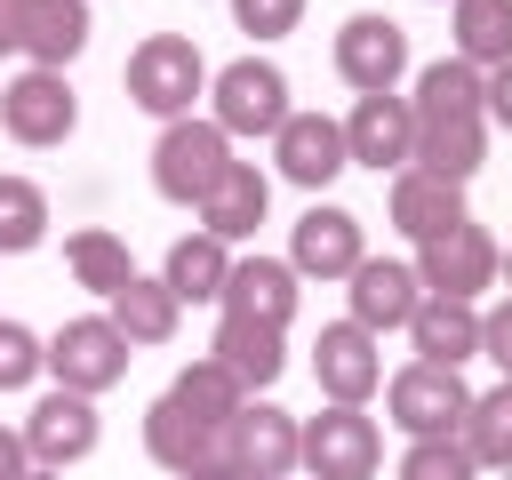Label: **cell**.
Instances as JSON below:
<instances>
[{
  "label": "cell",
  "instance_id": "1",
  "mask_svg": "<svg viewBox=\"0 0 512 480\" xmlns=\"http://www.w3.org/2000/svg\"><path fill=\"white\" fill-rule=\"evenodd\" d=\"M192 96H208V64L184 32H152V40L128 48V104L136 112H152L168 128V120L192 112Z\"/></svg>",
  "mask_w": 512,
  "mask_h": 480
},
{
  "label": "cell",
  "instance_id": "2",
  "mask_svg": "<svg viewBox=\"0 0 512 480\" xmlns=\"http://www.w3.org/2000/svg\"><path fill=\"white\" fill-rule=\"evenodd\" d=\"M224 168H232V136L216 128V120H168L160 128V144H152V184H160V200H176V208H200L216 184H224Z\"/></svg>",
  "mask_w": 512,
  "mask_h": 480
},
{
  "label": "cell",
  "instance_id": "3",
  "mask_svg": "<svg viewBox=\"0 0 512 480\" xmlns=\"http://www.w3.org/2000/svg\"><path fill=\"white\" fill-rule=\"evenodd\" d=\"M208 120L224 128V136H280V120H288V80H280V64H264V56H232L224 72H208Z\"/></svg>",
  "mask_w": 512,
  "mask_h": 480
},
{
  "label": "cell",
  "instance_id": "4",
  "mask_svg": "<svg viewBox=\"0 0 512 480\" xmlns=\"http://www.w3.org/2000/svg\"><path fill=\"white\" fill-rule=\"evenodd\" d=\"M128 336L112 328V312H80V320H64L56 336H48V368H56V384L64 392H112L120 376H128Z\"/></svg>",
  "mask_w": 512,
  "mask_h": 480
},
{
  "label": "cell",
  "instance_id": "5",
  "mask_svg": "<svg viewBox=\"0 0 512 480\" xmlns=\"http://www.w3.org/2000/svg\"><path fill=\"white\" fill-rule=\"evenodd\" d=\"M384 408H392V424H400L408 440H448V432L464 424L472 392H464V376H456V368L408 360V368H400V376L384 384Z\"/></svg>",
  "mask_w": 512,
  "mask_h": 480
},
{
  "label": "cell",
  "instance_id": "6",
  "mask_svg": "<svg viewBox=\"0 0 512 480\" xmlns=\"http://www.w3.org/2000/svg\"><path fill=\"white\" fill-rule=\"evenodd\" d=\"M224 464H240L248 480H288L296 464H304V424L288 416V408H272V400H248L232 424H224V448H216Z\"/></svg>",
  "mask_w": 512,
  "mask_h": 480
},
{
  "label": "cell",
  "instance_id": "7",
  "mask_svg": "<svg viewBox=\"0 0 512 480\" xmlns=\"http://www.w3.org/2000/svg\"><path fill=\"white\" fill-rule=\"evenodd\" d=\"M496 272H504V248H496L472 216H464L456 232H440V240L416 248V280H424V296H456V304H472Z\"/></svg>",
  "mask_w": 512,
  "mask_h": 480
},
{
  "label": "cell",
  "instance_id": "8",
  "mask_svg": "<svg viewBox=\"0 0 512 480\" xmlns=\"http://www.w3.org/2000/svg\"><path fill=\"white\" fill-rule=\"evenodd\" d=\"M72 120H80V96H72V80L48 72V64H32V72H16V80L0 88V128H8L16 144H64Z\"/></svg>",
  "mask_w": 512,
  "mask_h": 480
},
{
  "label": "cell",
  "instance_id": "9",
  "mask_svg": "<svg viewBox=\"0 0 512 480\" xmlns=\"http://www.w3.org/2000/svg\"><path fill=\"white\" fill-rule=\"evenodd\" d=\"M376 456H384V432H376V416H360V408H336V400H328V408L304 424V472H312V480H368Z\"/></svg>",
  "mask_w": 512,
  "mask_h": 480
},
{
  "label": "cell",
  "instance_id": "10",
  "mask_svg": "<svg viewBox=\"0 0 512 480\" xmlns=\"http://www.w3.org/2000/svg\"><path fill=\"white\" fill-rule=\"evenodd\" d=\"M16 432H24L32 464L64 472V464H80V456L96 448V432H104V424H96V400H88V392H64V384H56V392H40V400L24 408V424H16Z\"/></svg>",
  "mask_w": 512,
  "mask_h": 480
},
{
  "label": "cell",
  "instance_id": "11",
  "mask_svg": "<svg viewBox=\"0 0 512 480\" xmlns=\"http://www.w3.org/2000/svg\"><path fill=\"white\" fill-rule=\"evenodd\" d=\"M336 72H344V88H360V96H392L400 72H408V32H400L392 16H344V32H336Z\"/></svg>",
  "mask_w": 512,
  "mask_h": 480
},
{
  "label": "cell",
  "instance_id": "12",
  "mask_svg": "<svg viewBox=\"0 0 512 480\" xmlns=\"http://www.w3.org/2000/svg\"><path fill=\"white\" fill-rule=\"evenodd\" d=\"M344 152H352L360 168H376V176H384V168L400 176V168L416 160V104H408V96H360V104L344 112Z\"/></svg>",
  "mask_w": 512,
  "mask_h": 480
},
{
  "label": "cell",
  "instance_id": "13",
  "mask_svg": "<svg viewBox=\"0 0 512 480\" xmlns=\"http://www.w3.org/2000/svg\"><path fill=\"white\" fill-rule=\"evenodd\" d=\"M272 160H280V176L304 184V192L336 184V176L352 168V152H344V120H328V112H288L280 136H272Z\"/></svg>",
  "mask_w": 512,
  "mask_h": 480
},
{
  "label": "cell",
  "instance_id": "14",
  "mask_svg": "<svg viewBox=\"0 0 512 480\" xmlns=\"http://www.w3.org/2000/svg\"><path fill=\"white\" fill-rule=\"evenodd\" d=\"M360 256H368V248H360V216H352V208L312 200V208L296 216V232H288V264L312 272V280H352Z\"/></svg>",
  "mask_w": 512,
  "mask_h": 480
},
{
  "label": "cell",
  "instance_id": "15",
  "mask_svg": "<svg viewBox=\"0 0 512 480\" xmlns=\"http://www.w3.org/2000/svg\"><path fill=\"white\" fill-rule=\"evenodd\" d=\"M304 272L288 264V256H232V280H224V320H264V328H288L296 320V288Z\"/></svg>",
  "mask_w": 512,
  "mask_h": 480
},
{
  "label": "cell",
  "instance_id": "16",
  "mask_svg": "<svg viewBox=\"0 0 512 480\" xmlns=\"http://www.w3.org/2000/svg\"><path fill=\"white\" fill-rule=\"evenodd\" d=\"M312 376H320V392H328L336 408H360V400L384 384V352H376V336H368L360 320H336V328H320V344H312Z\"/></svg>",
  "mask_w": 512,
  "mask_h": 480
},
{
  "label": "cell",
  "instance_id": "17",
  "mask_svg": "<svg viewBox=\"0 0 512 480\" xmlns=\"http://www.w3.org/2000/svg\"><path fill=\"white\" fill-rule=\"evenodd\" d=\"M416 304H424V280H416V264L360 256V272H352V320H360L368 336H384V328H408V320H416Z\"/></svg>",
  "mask_w": 512,
  "mask_h": 480
},
{
  "label": "cell",
  "instance_id": "18",
  "mask_svg": "<svg viewBox=\"0 0 512 480\" xmlns=\"http://www.w3.org/2000/svg\"><path fill=\"white\" fill-rule=\"evenodd\" d=\"M224 448V424H208V416H192L184 400H152L144 408V456L152 464H168V472H192V464H208Z\"/></svg>",
  "mask_w": 512,
  "mask_h": 480
},
{
  "label": "cell",
  "instance_id": "19",
  "mask_svg": "<svg viewBox=\"0 0 512 480\" xmlns=\"http://www.w3.org/2000/svg\"><path fill=\"white\" fill-rule=\"evenodd\" d=\"M392 224H400L416 248L440 240V232H456V224H464V184L424 176V168H400V176H392Z\"/></svg>",
  "mask_w": 512,
  "mask_h": 480
},
{
  "label": "cell",
  "instance_id": "20",
  "mask_svg": "<svg viewBox=\"0 0 512 480\" xmlns=\"http://www.w3.org/2000/svg\"><path fill=\"white\" fill-rule=\"evenodd\" d=\"M264 208H272V176H264L256 160H232L224 184L200 200V232H216V240L232 248V240H248V232L264 224Z\"/></svg>",
  "mask_w": 512,
  "mask_h": 480
},
{
  "label": "cell",
  "instance_id": "21",
  "mask_svg": "<svg viewBox=\"0 0 512 480\" xmlns=\"http://www.w3.org/2000/svg\"><path fill=\"white\" fill-rule=\"evenodd\" d=\"M416 120H488V72L464 56H440L416 72Z\"/></svg>",
  "mask_w": 512,
  "mask_h": 480
},
{
  "label": "cell",
  "instance_id": "22",
  "mask_svg": "<svg viewBox=\"0 0 512 480\" xmlns=\"http://www.w3.org/2000/svg\"><path fill=\"white\" fill-rule=\"evenodd\" d=\"M408 344H416V360H432V368H464V360L480 352V312L456 304V296H424L416 320H408Z\"/></svg>",
  "mask_w": 512,
  "mask_h": 480
},
{
  "label": "cell",
  "instance_id": "23",
  "mask_svg": "<svg viewBox=\"0 0 512 480\" xmlns=\"http://www.w3.org/2000/svg\"><path fill=\"white\" fill-rule=\"evenodd\" d=\"M488 160V120H416V160L424 176H448V184H472Z\"/></svg>",
  "mask_w": 512,
  "mask_h": 480
},
{
  "label": "cell",
  "instance_id": "24",
  "mask_svg": "<svg viewBox=\"0 0 512 480\" xmlns=\"http://www.w3.org/2000/svg\"><path fill=\"white\" fill-rule=\"evenodd\" d=\"M208 352L248 384V400H256V392H272V384H280V368H288L280 328H264V320H216V344H208Z\"/></svg>",
  "mask_w": 512,
  "mask_h": 480
},
{
  "label": "cell",
  "instance_id": "25",
  "mask_svg": "<svg viewBox=\"0 0 512 480\" xmlns=\"http://www.w3.org/2000/svg\"><path fill=\"white\" fill-rule=\"evenodd\" d=\"M160 280L176 288V304H216V296H224V280H232V248H224L216 232H184V240L168 248Z\"/></svg>",
  "mask_w": 512,
  "mask_h": 480
},
{
  "label": "cell",
  "instance_id": "26",
  "mask_svg": "<svg viewBox=\"0 0 512 480\" xmlns=\"http://www.w3.org/2000/svg\"><path fill=\"white\" fill-rule=\"evenodd\" d=\"M88 48V0H24V56L64 72Z\"/></svg>",
  "mask_w": 512,
  "mask_h": 480
},
{
  "label": "cell",
  "instance_id": "27",
  "mask_svg": "<svg viewBox=\"0 0 512 480\" xmlns=\"http://www.w3.org/2000/svg\"><path fill=\"white\" fill-rule=\"evenodd\" d=\"M176 312H184V304H176V288H168L160 272H136V280L112 296V328H120L128 344H168V336H176Z\"/></svg>",
  "mask_w": 512,
  "mask_h": 480
},
{
  "label": "cell",
  "instance_id": "28",
  "mask_svg": "<svg viewBox=\"0 0 512 480\" xmlns=\"http://www.w3.org/2000/svg\"><path fill=\"white\" fill-rule=\"evenodd\" d=\"M448 32H456V56L464 64H480V72L512 64V0H456Z\"/></svg>",
  "mask_w": 512,
  "mask_h": 480
},
{
  "label": "cell",
  "instance_id": "29",
  "mask_svg": "<svg viewBox=\"0 0 512 480\" xmlns=\"http://www.w3.org/2000/svg\"><path fill=\"white\" fill-rule=\"evenodd\" d=\"M64 264H72V280H80V288H96L104 304H112V296L136 280V264H128V240H120V232H104V224L72 232V240H64Z\"/></svg>",
  "mask_w": 512,
  "mask_h": 480
},
{
  "label": "cell",
  "instance_id": "30",
  "mask_svg": "<svg viewBox=\"0 0 512 480\" xmlns=\"http://www.w3.org/2000/svg\"><path fill=\"white\" fill-rule=\"evenodd\" d=\"M456 440L472 448V464H480V472H512V384L472 392V408H464Z\"/></svg>",
  "mask_w": 512,
  "mask_h": 480
},
{
  "label": "cell",
  "instance_id": "31",
  "mask_svg": "<svg viewBox=\"0 0 512 480\" xmlns=\"http://www.w3.org/2000/svg\"><path fill=\"white\" fill-rule=\"evenodd\" d=\"M168 400H184L192 416H208V424H232L240 408H248V384L208 352V360H192V368H176V384H168Z\"/></svg>",
  "mask_w": 512,
  "mask_h": 480
},
{
  "label": "cell",
  "instance_id": "32",
  "mask_svg": "<svg viewBox=\"0 0 512 480\" xmlns=\"http://www.w3.org/2000/svg\"><path fill=\"white\" fill-rule=\"evenodd\" d=\"M48 240V192L32 176H0V256H24Z\"/></svg>",
  "mask_w": 512,
  "mask_h": 480
},
{
  "label": "cell",
  "instance_id": "33",
  "mask_svg": "<svg viewBox=\"0 0 512 480\" xmlns=\"http://www.w3.org/2000/svg\"><path fill=\"white\" fill-rule=\"evenodd\" d=\"M400 480H480V464H472V448L448 432V440H408Z\"/></svg>",
  "mask_w": 512,
  "mask_h": 480
},
{
  "label": "cell",
  "instance_id": "34",
  "mask_svg": "<svg viewBox=\"0 0 512 480\" xmlns=\"http://www.w3.org/2000/svg\"><path fill=\"white\" fill-rule=\"evenodd\" d=\"M40 368H48V344L24 320H0V392H24Z\"/></svg>",
  "mask_w": 512,
  "mask_h": 480
},
{
  "label": "cell",
  "instance_id": "35",
  "mask_svg": "<svg viewBox=\"0 0 512 480\" xmlns=\"http://www.w3.org/2000/svg\"><path fill=\"white\" fill-rule=\"evenodd\" d=\"M296 16H304V0H232V24H240V32H256V40L296 32Z\"/></svg>",
  "mask_w": 512,
  "mask_h": 480
},
{
  "label": "cell",
  "instance_id": "36",
  "mask_svg": "<svg viewBox=\"0 0 512 480\" xmlns=\"http://www.w3.org/2000/svg\"><path fill=\"white\" fill-rule=\"evenodd\" d=\"M480 352H488V360L504 368V384H512V296H504V304L480 320Z\"/></svg>",
  "mask_w": 512,
  "mask_h": 480
},
{
  "label": "cell",
  "instance_id": "37",
  "mask_svg": "<svg viewBox=\"0 0 512 480\" xmlns=\"http://www.w3.org/2000/svg\"><path fill=\"white\" fill-rule=\"evenodd\" d=\"M24 472H32V448H24V432L0 424V480H24Z\"/></svg>",
  "mask_w": 512,
  "mask_h": 480
},
{
  "label": "cell",
  "instance_id": "38",
  "mask_svg": "<svg viewBox=\"0 0 512 480\" xmlns=\"http://www.w3.org/2000/svg\"><path fill=\"white\" fill-rule=\"evenodd\" d=\"M488 120H496V128H512V64H496V72H488Z\"/></svg>",
  "mask_w": 512,
  "mask_h": 480
},
{
  "label": "cell",
  "instance_id": "39",
  "mask_svg": "<svg viewBox=\"0 0 512 480\" xmlns=\"http://www.w3.org/2000/svg\"><path fill=\"white\" fill-rule=\"evenodd\" d=\"M24 48V0H0V56Z\"/></svg>",
  "mask_w": 512,
  "mask_h": 480
},
{
  "label": "cell",
  "instance_id": "40",
  "mask_svg": "<svg viewBox=\"0 0 512 480\" xmlns=\"http://www.w3.org/2000/svg\"><path fill=\"white\" fill-rule=\"evenodd\" d=\"M176 480H248V472L224 464V456H208V464H192V472H176Z\"/></svg>",
  "mask_w": 512,
  "mask_h": 480
},
{
  "label": "cell",
  "instance_id": "41",
  "mask_svg": "<svg viewBox=\"0 0 512 480\" xmlns=\"http://www.w3.org/2000/svg\"><path fill=\"white\" fill-rule=\"evenodd\" d=\"M24 480H64V472H48V464H32V472H24Z\"/></svg>",
  "mask_w": 512,
  "mask_h": 480
},
{
  "label": "cell",
  "instance_id": "42",
  "mask_svg": "<svg viewBox=\"0 0 512 480\" xmlns=\"http://www.w3.org/2000/svg\"><path fill=\"white\" fill-rule=\"evenodd\" d=\"M504 272H512V248H504Z\"/></svg>",
  "mask_w": 512,
  "mask_h": 480
}]
</instances>
